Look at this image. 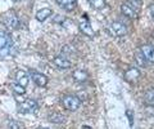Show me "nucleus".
Segmentation results:
<instances>
[{
  "label": "nucleus",
  "mask_w": 154,
  "mask_h": 129,
  "mask_svg": "<svg viewBox=\"0 0 154 129\" xmlns=\"http://www.w3.org/2000/svg\"><path fill=\"white\" fill-rule=\"evenodd\" d=\"M17 53V48L14 47L12 37L5 31H0V57L14 56Z\"/></svg>",
  "instance_id": "nucleus-1"
},
{
  "label": "nucleus",
  "mask_w": 154,
  "mask_h": 129,
  "mask_svg": "<svg viewBox=\"0 0 154 129\" xmlns=\"http://www.w3.org/2000/svg\"><path fill=\"white\" fill-rule=\"evenodd\" d=\"M108 31L110 35H113L116 37H119V36H125L127 34V27L125 23L119 22V21H113L110 25L108 26Z\"/></svg>",
  "instance_id": "nucleus-2"
},
{
  "label": "nucleus",
  "mask_w": 154,
  "mask_h": 129,
  "mask_svg": "<svg viewBox=\"0 0 154 129\" xmlns=\"http://www.w3.org/2000/svg\"><path fill=\"white\" fill-rule=\"evenodd\" d=\"M62 102H63V106L68 110V111H76V110H79L81 106V99L77 97V95H72V94L64 95Z\"/></svg>",
  "instance_id": "nucleus-3"
},
{
  "label": "nucleus",
  "mask_w": 154,
  "mask_h": 129,
  "mask_svg": "<svg viewBox=\"0 0 154 129\" xmlns=\"http://www.w3.org/2000/svg\"><path fill=\"white\" fill-rule=\"evenodd\" d=\"M36 108H37V102L32 98H28L19 105L18 111H19V114H31L35 111Z\"/></svg>",
  "instance_id": "nucleus-4"
},
{
  "label": "nucleus",
  "mask_w": 154,
  "mask_h": 129,
  "mask_svg": "<svg viewBox=\"0 0 154 129\" xmlns=\"http://www.w3.org/2000/svg\"><path fill=\"white\" fill-rule=\"evenodd\" d=\"M140 76H141V73H140V70L136 69V67H130L126 73H125V80L128 83H137V80L140 79Z\"/></svg>",
  "instance_id": "nucleus-5"
},
{
  "label": "nucleus",
  "mask_w": 154,
  "mask_h": 129,
  "mask_svg": "<svg viewBox=\"0 0 154 129\" xmlns=\"http://www.w3.org/2000/svg\"><path fill=\"white\" fill-rule=\"evenodd\" d=\"M121 12L123 16H126L127 18H131V20H135V18H137V16H139L137 9L134 8L131 4H126V3H123L121 5Z\"/></svg>",
  "instance_id": "nucleus-6"
},
{
  "label": "nucleus",
  "mask_w": 154,
  "mask_h": 129,
  "mask_svg": "<svg viewBox=\"0 0 154 129\" xmlns=\"http://www.w3.org/2000/svg\"><path fill=\"white\" fill-rule=\"evenodd\" d=\"M30 76H31L32 82L35 83L37 87H45V85L48 84V78L41 73H37V71L31 70L30 71Z\"/></svg>",
  "instance_id": "nucleus-7"
},
{
  "label": "nucleus",
  "mask_w": 154,
  "mask_h": 129,
  "mask_svg": "<svg viewBox=\"0 0 154 129\" xmlns=\"http://www.w3.org/2000/svg\"><path fill=\"white\" fill-rule=\"evenodd\" d=\"M4 23L9 28H18L19 25H21V21H19L18 16H16L14 13H8L4 16Z\"/></svg>",
  "instance_id": "nucleus-8"
},
{
  "label": "nucleus",
  "mask_w": 154,
  "mask_h": 129,
  "mask_svg": "<svg viewBox=\"0 0 154 129\" xmlns=\"http://www.w3.org/2000/svg\"><path fill=\"white\" fill-rule=\"evenodd\" d=\"M14 84L17 85H21L23 88H27V84H28V75L22 70H18L16 71L14 74Z\"/></svg>",
  "instance_id": "nucleus-9"
},
{
  "label": "nucleus",
  "mask_w": 154,
  "mask_h": 129,
  "mask_svg": "<svg viewBox=\"0 0 154 129\" xmlns=\"http://www.w3.org/2000/svg\"><path fill=\"white\" fill-rule=\"evenodd\" d=\"M140 50L143 56L145 57L146 62H150V63H154V47L150 44H143L140 47Z\"/></svg>",
  "instance_id": "nucleus-10"
},
{
  "label": "nucleus",
  "mask_w": 154,
  "mask_h": 129,
  "mask_svg": "<svg viewBox=\"0 0 154 129\" xmlns=\"http://www.w3.org/2000/svg\"><path fill=\"white\" fill-rule=\"evenodd\" d=\"M79 27H80V30L82 31L85 35L94 36V30H93V27H91V23L89 22V20H85V18H82V20L80 21V23H79Z\"/></svg>",
  "instance_id": "nucleus-11"
},
{
  "label": "nucleus",
  "mask_w": 154,
  "mask_h": 129,
  "mask_svg": "<svg viewBox=\"0 0 154 129\" xmlns=\"http://www.w3.org/2000/svg\"><path fill=\"white\" fill-rule=\"evenodd\" d=\"M54 63H55L57 67H59L62 70H66V69H69L71 67V61L68 58H66V57H63V56L55 57Z\"/></svg>",
  "instance_id": "nucleus-12"
},
{
  "label": "nucleus",
  "mask_w": 154,
  "mask_h": 129,
  "mask_svg": "<svg viewBox=\"0 0 154 129\" xmlns=\"http://www.w3.org/2000/svg\"><path fill=\"white\" fill-rule=\"evenodd\" d=\"M51 14H53V11L50 8H42L40 11L36 12V20L38 22H44L51 16Z\"/></svg>",
  "instance_id": "nucleus-13"
},
{
  "label": "nucleus",
  "mask_w": 154,
  "mask_h": 129,
  "mask_svg": "<svg viewBox=\"0 0 154 129\" xmlns=\"http://www.w3.org/2000/svg\"><path fill=\"white\" fill-rule=\"evenodd\" d=\"M57 3L63 9H66L67 12L75 11V8L77 5V0H57Z\"/></svg>",
  "instance_id": "nucleus-14"
},
{
  "label": "nucleus",
  "mask_w": 154,
  "mask_h": 129,
  "mask_svg": "<svg viewBox=\"0 0 154 129\" xmlns=\"http://www.w3.org/2000/svg\"><path fill=\"white\" fill-rule=\"evenodd\" d=\"M72 76H73L75 82H77V83H86V82H88V79H89V74L86 73V71H84V70H76V71H73Z\"/></svg>",
  "instance_id": "nucleus-15"
},
{
  "label": "nucleus",
  "mask_w": 154,
  "mask_h": 129,
  "mask_svg": "<svg viewBox=\"0 0 154 129\" xmlns=\"http://www.w3.org/2000/svg\"><path fill=\"white\" fill-rule=\"evenodd\" d=\"M134 58H135V62L137 63L139 67H146V60H145V57L143 56L140 49H137L136 52H135Z\"/></svg>",
  "instance_id": "nucleus-16"
},
{
  "label": "nucleus",
  "mask_w": 154,
  "mask_h": 129,
  "mask_svg": "<svg viewBox=\"0 0 154 129\" xmlns=\"http://www.w3.org/2000/svg\"><path fill=\"white\" fill-rule=\"evenodd\" d=\"M144 101L149 106H154V89L148 90L145 93V97H144Z\"/></svg>",
  "instance_id": "nucleus-17"
},
{
  "label": "nucleus",
  "mask_w": 154,
  "mask_h": 129,
  "mask_svg": "<svg viewBox=\"0 0 154 129\" xmlns=\"http://www.w3.org/2000/svg\"><path fill=\"white\" fill-rule=\"evenodd\" d=\"M90 4L93 5V8L98 9V11H100V9H104L105 7H107V3H105V0H89Z\"/></svg>",
  "instance_id": "nucleus-18"
},
{
  "label": "nucleus",
  "mask_w": 154,
  "mask_h": 129,
  "mask_svg": "<svg viewBox=\"0 0 154 129\" xmlns=\"http://www.w3.org/2000/svg\"><path fill=\"white\" fill-rule=\"evenodd\" d=\"M50 121L53 123H57V124H60V123H63L66 120V118L64 116H62L60 114H53V115H50Z\"/></svg>",
  "instance_id": "nucleus-19"
},
{
  "label": "nucleus",
  "mask_w": 154,
  "mask_h": 129,
  "mask_svg": "<svg viewBox=\"0 0 154 129\" xmlns=\"http://www.w3.org/2000/svg\"><path fill=\"white\" fill-rule=\"evenodd\" d=\"M12 89L14 90V93H17V94H19V95H23L26 93V88H23V87H21V85H17V84H12Z\"/></svg>",
  "instance_id": "nucleus-20"
},
{
  "label": "nucleus",
  "mask_w": 154,
  "mask_h": 129,
  "mask_svg": "<svg viewBox=\"0 0 154 129\" xmlns=\"http://www.w3.org/2000/svg\"><path fill=\"white\" fill-rule=\"evenodd\" d=\"M8 129H19V125L16 120H9V124H8Z\"/></svg>",
  "instance_id": "nucleus-21"
},
{
  "label": "nucleus",
  "mask_w": 154,
  "mask_h": 129,
  "mask_svg": "<svg viewBox=\"0 0 154 129\" xmlns=\"http://www.w3.org/2000/svg\"><path fill=\"white\" fill-rule=\"evenodd\" d=\"M131 5L136 9H140L141 7V0H131Z\"/></svg>",
  "instance_id": "nucleus-22"
},
{
  "label": "nucleus",
  "mask_w": 154,
  "mask_h": 129,
  "mask_svg": "<svg viewBox=\"0 0 154 129\" xmlns=\"http://www.w3.org/2000/svg\"><path fill=\"white\" fill-rule=\"evenodd\" d=\"M149 13H150V16H152V18L154 20V4H152L150 7H149Z\"/></svg>",
  "instance_id": "nucleus-23"
},
{
  "label": "nucleus",
  "mask_w": 154,
  "mask_h": 129,
  "mask_svg": "<svg viewBox=\"0 0 154 129\" xmlns=\"http://www.w3.org/2000/svg\"><path fill=\"white\" fill-rule=\"evenodd\" d=\"M38 129H49V128H38Z\"/></svg>",
  "instance_id": "nucleus-24"
},
{
  "label": "nucleus",
  "mask_w": 154,
  "mask_h": 129,
  "mask_svg": "<svg viewBox=\"0 0 154 129\" xmlns=\"http://www.w3.org/2000/svg\"><path fill=\"white\" fill-rule=\"evenodd\" d=\"M13 2H21V0H13Z\"/></svg>",
  "instance_id": "nucleus-25"
}]
</instances>
